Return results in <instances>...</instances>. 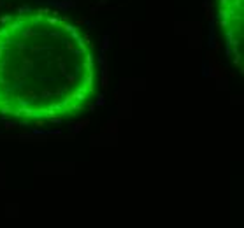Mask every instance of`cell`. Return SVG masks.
<instances>
[{
  "mask_svg": "<svg viewBox=\"0 0 244 228\" xmlns=\"http://www.w3.org/2000/svg\"><path fill=\"white\" fill-rule=\"evenodd\" d=\"M95 95V60L79 25L37 9L0 25V116L63 121Z\"/></svg>",
  "mask_w": 244,
  "mask_h": 228,
  "instance_id": "1",
  "label": "cell"
},
{
  "mask_svg": "<svg viewBox=\"0 0 244 228\" xmlns=\"http://www.w3.org/2000/svg\"><path fill=\"white\" fill-rule=\"evenodd\" d=\"M216 12L221 32L225 35L228 55L242 70L244 48V0H216Z\"/></svg>",
  "mask_w": 244,
  "mask_h": 228,
  "instance_id": "2",
  "label": "cell"
}]
</instances>
